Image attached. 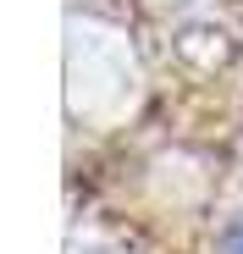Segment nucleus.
I'll use <instances>...</instances> for the list:
<instances>
[{"mask_svg":"<svg viewBox=\"0 0 243 254\" xmlns=\"http://www.w3.org/2000/svg\"><path fill=\"white\" fill-rule=\"evenodd\" d=\"M221 254H243V216L227 227V238H221Z\"/></svg>","mask_w":243,"mask_h":254,"instance_id":"obj_1","label":"nucleus"}]
</instances>
